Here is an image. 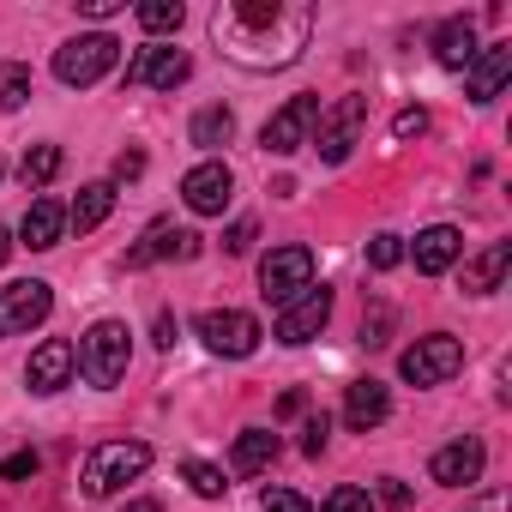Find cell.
<instances>
[{
  "instance_id": "obj_1",
  "label": "cell",
  "mask_w": 512,
  "mask_h": 512,
  "mask_svg": "<svg viewBox=\"0 0 512 512\" xmlns=\"http://www.w3.org/2000/svg\"><path fill=\"white\" fill-rule=\"evenodd\" d=\"M211 37L229 61L253 73L290 67L314 37V7H296V0H223L211 13Z\"/></svg>"
},
{
  "instance_id": "obj_2",
  "label": "cell",
  "mask_w": 512,
  "mask_h": 512,
  "mask_svg": "<svg viewBox=\"0 0 512 512\" xmlns=\"http://www.w3.org/2000/svg\"><path fill=\"white\" fill-rule=\"evenodd\" d=\"M151 470V446L145 440H103L91 458H85V494L91 500H109L115 488L139 482Z\"/></svg>"
},
{
  "instance_id": "obj_3",
  "label": "cell",
  "mask_w": 512,
  "mask_h": 512,
  "mask_svg": "<svg viewBox=\"0 0 512 512\" xmlns=\"http://www.w3.org/2000/svg\"><path fill=\"white\" fill-rule=\"evenodd\" d=\"M133 332L121 326V320H97L85 338H79V374L91 380V386H115L121 374H127V356H133V344H127Z\"/></svg>"
},
{
  "instance_id": "obj_4",
  "label": "cell",
  "mask_w": 512,
  "mask_h": 512,
  "mask_svg": "<svg viewBox=\"0 0 512 512\" xmlns=\"http://www.w3.org/2000/svg\"><path fill=\"white\" fill-rule=\"evenodd\" d=\"M115 61H121V43H115L109 31H91V37H73V43L55 49V79L73 85V91H85V85H97Z\"/></svg>"
},
{
  "instance_id": "obj_5",
  "label": "cell",
  "mask_w": 512,
  "mask_h": 512,
  "mask_svg": "<svg viewBox=\"0 0 512 512\" xmlns=\"http://www.w3.org/2000/svg\"><path fill=\"white\" fill-rule=\"evenodd\" d=\"M314 284V253L296 241V247H272L266 260H260V296L272 302V308H290L302 290Z\"/></svg>"
},
{
  "instance_id": "obj_6",
  "label": "cell",
  "mask_w": 512,
  "mask_h": 512,
  "mask_svg": "<svg viewBox=\"0 0 512 512\" xmlns=\"http://www.w3.org/2000/svg\"><path fill=\"white\" fill-rule=\"evenodd\" d=\"M199 338H205V350L211 356H229V362H241V356H253L260 350V320L253 314H241V308H211V314H199Z\"/></svg>"
},
{
  "instance_id": "obj_7",
  "label": "cell",
  "mask_w": 512,
  "mask_h": 512,
  "mask_svg": "<svg viewBox=\"0 0 512 512\" xmlns=\"http://www.w3.org/2000/svg\"><path fill=\"white\" fill-rule=\"evenodd\" d=\"M362 121H368V97H338L332 109H320V121H314L320 127V139H314L320 163H344L362 139Z\"/></svg>"
},
{
  "instance_id": "obj_8",
  "label": "cell",
  "mask_w": 512,
  "mask_h": 512,
  "mask_svg": "<svg viewBox=\"0 0 512 512\" xmlns=\"http://www.w3.org/2000/svg\"><path fill=\"white\" fill-rule=\"evenodd\" d=\"M398 368H404L410 386H440V380H452V374L464 368V344L446 338V332H428V338H416V344L404 350Z\"/></svg>"
},
{
  "instance_id": "obj_9",
  "label": "cell",
  "mask_w": 512,
  "mask_h": 512,
  "mask_svg": "<svg viewBox=\"0 0 512 512\" xmlns=\"http://www.w3.org/2000/svg\"><path fill=\"white\" fill-rule=\"evenodd\" d=\"M55 308V290L43 278H25V284H7L0 290V338H19L31 326H43Z\"/></svg>"
},
{
  "instance_id": "obj_10",
  "label": "cell",
  "mask_w": 512,
  "mask_h": 512,
  "mask_svg": "<svg viewBox=\"0 0 512 512\" xmlns=\"http://www.w3.org/2000/svg\"><path fill=\"white\" fill-rule=\"evenodd\" d=\"M314 121H320V97H314V91H302V97H290V103L266 121V133H260V139H266V151H272V157H290V151H302V145H308Z\"/></svg>"
},
{
  "instance_id": "obj_11",
  "label": "cell",
  "mask_w": 512,
  "mask_h": 512,
  "mask_svg": "<svg viewBox=\"0 0 512 512\" xmlns=\"http://www.w3.org/2000/svg\"><path fill=\"white\" fill-rule=\"evenodd\" d=\"M326 320H332V290H326V284H320V290L308 284L290 308H278V344H290V350H296V344L320 338V332H326Z\"/></svg>"
},
{
  "instance_id": "obj_12",
  "label": "cell",
  "mask_w": 512,
  "mask_h": 512,
  "mask_svg": "<svg viewBox=\"0 0 512 512\" xmlns=\"http://www.w3.org/2000/svg\"><path fill=\"white\" fill-rule=\"evenodd\" d=\"M157 260H199V235L181 229V223H169V217H157L145 229V241L127 253V266H157Z\"/></svg>"
},
{
  "instance_id": "obj_13",
  "label": "cell",
  "mask_w": 512,
  "mask_h": 512,
  "mask_svg": "<svg viewBox=\"0 0 512 512\" xmlns=\"http://www.w3.org/2000/svg\"><path fill=\"white\" fill-rule=\"evenodd\" d=\"M181 199H187L199 217H223V205L235 199V175H229V163H199V169H187Z\"/></svg>"
},
{
  "instance_id": "obj_14",
  "label": "cell",
  "mask_w": 512,
  "mask_h": 512,
  "mask_svg": "<svg viewBox=\"0 0 512 512\" xmlns=\"http://www.w3.org/2000/svg\"><path fill=\"white\" fill-rule=\"evenodd\" d=\"M482 464H488L482 440H452V446H440V452L428 458V476H434L440 488H470V482H482Z\"/></svg>"
},
{
  "instance_id": "obj_15",
  "label": "cell",
  "mask_w": 512,
  "mask_h": 512,
  "mask_svg": "<svg viewBox=\"0 0 512 512\" xmlns=\"http://www.w3.org/2000/svg\"><path fill=\"white\" fill-rule=\"evenodd\" d=\"M187 73H193V61L181 49H139L127 61V85H151V91H175Z\"/></svg>"
},
{
  "instance_id": "obj_16",
  "label": "cell",
  "mask_w": 512,
  "mask_h": 512,
  "mask_svg": "<svg viewBox=\"0 0 512 512\" xmlns=\"http://www.w3.org/2000/svg\"><path fill=\"white\" fill-rule=\"evenodd\" d=\"M73 368H79V356H73V344L67 338H49V344H37V356H31V368H25V380H31V392H61L67 380H73Z\"/></svg>"
},
{
  "instance_id": "obj_17",
  "label": "cell",
  "mask_w": 512,
  "mask_h": 512,
  "mask_svg": "<svg viewBox=\"0 0 512 512\" xmlns=\"http://www.w3.org/2000/svg\"><path fill=\"white\" fill-rule=\"evenodd\" d=\"M410 253H416V272H422V278H440L446 266H458L464 235H458L452 223H434V229H422V235H416V247H410Z\"/></svg>"
},
{
  "instance_id": "obj_18",
  "label": "cell",
  "mask_w": 512,
  "mask_h": 512,
  "mask_svg": "<svg viewBox=\"0 0 512 512\" xmlns=\"http://www.w3.org/2000/svg\"><path fill=\"white\" fill-rule=\"evenodd\" d=\"M506 79H512V43L476 49V61H470V97H476V103H494Z\"/></svg>"
},
{
  "instance_id": "obj_19",
  "label": "cell",
  "mask_w": 512,
  "mask_h": 512,
  "mask_svg": "<svg viewBox=\"0 0 512 512\" xmlns=\"http://www.w3.org/2000/svg\"><path fill=\"white\" fill-rule=\"evenodd\" d=\"M386 416H392V398H386V386H380V380H356V386L344 392V422H350L356 434L380 428Z\"/></svg>"
},
{
  "instance_id": "obj_20",
  "label": "cell",
  "mask_w": 512,
  "mask_h": 512,
  "mask_svg": "<svg viewBox=\"0 0 512 512\" xmlns=\"http://www.w3.org/2000/svg\"><path fill=\"white\" fill-rule=\"evenodd\" d=\"M278 452H284V440H278L272 428H241V434H235V452H229V470H235V476H260Z\"/></svg>"
},
{
  "instance_id": "obj_21",
  "label": "cell",
  "mask_w": 512,
  "mask_h": 512,
  "mask_svg": "<svg viewBox=\"0 0 512 512\" xmlns=\"http://www.w3.org/2000/svg\"><path fill=\"white\" fill-rule=\"evenodd\" d=\"M61 235H67V205H55V199H31V211H25V223H19V241L37 247V253H49Z\"/></svg>"
},
{
  "instance_id": "obj_22",
  "label": "cell",
  "mask_w": 512,
  "mask_h": 512,
  "mask_svg": "<svg viewBox=\"0 0 512 512\" xmlns=\"http://www.w3.org/2000/svg\"><path fill=\"white\" fill-rule=\"evenodd\" d=\"M434 61L452 67V73L470 67V61H476V25H470V19H446V25L434 31Z\"/></svg>"
},
{
  "instance_id": "obj_23",
  "label": "cell",
  "mask_w": 512,
  "mask_h": 512,
  "mask_svg": "<svg viewBox=\"0 0 512 512\" xmlns=\"http://www.w3.org/2000/svg\"><path fill=\"white\" fill-rule=\"evenodd\" d=\"M506 266H512V241H494L488 253H476V260L464 266V290H470V296H488V290H500Z\"/></svg>"
},
{
  "instance_id": "obj_24",
  "label": "cell",
  "mask_w": 512,
  "mask_h": 512,
  "mask_svg": "<svg viewBox=\"0 0 512 512\" xmlns=\"http://www.w3.org/2000/svg\"><path fill=\"white\" fill-rule=\"evenodd\" d=\"M109 211H115V187H109V181H91V187H79V199L67 205V223H73L79 235H91Z\"/></svg>"
},
{
  "instance_id": "obj_25",
  "label": "cell",
  "mask_w": 512,
  "mask_h": 512,
  "mask_svg": "<svg viewBox=\"0 0 512 512\" xmlns=\"http://www.w3.org/2000/svg\"><path fill=\"white\" fill-rule=\"evenodd\" d=\"M229 139H235V115H229L223 103H211V109L193 115V145H199V151H223Z\"/></svg>"
},
{
  "instance_id": "obj_26",
  "label": "cell",
  "mask_w": 512,
  "mask_h": 512,
  "mask_svg": "<svg viewBox=\"0 0 512 512\" xmlns=\"http://www.w3.org/2000/svg\"><path fill=\"white\" fill-rule=\"evenodd\" d=\"M19 175H25V187H49L61 175V145H31L25 163H19Z\"/></svg>"
},
{
  "instance_id": "obj_27",
  "label": "cell",
  "mask_w": 512,
  "mask_h": 512,
  "mask_svg": "<svg viewBox=\"0 0 512 512\" xmlns=\"http://www.w3.org/2000/svg\"><path fill=\"white\" fill-rule=\"evenodd\" d=\"M31 103V67H19V61H7V67H0V109H25Z\"/></svg>"
},
{
  "instance_id": "obj_28",
  "label": "cell",
  "mask_w": 512,
  "mask_h": 512,
  "mask_svg": "<svg viewBox=\"0 0 512 512\" xmlns=\"http://www.w3.org/2000/svg\"><path fill=\"white\" fill-rule=\"evenodd\" d=\"M151 37H163V31H181V0H145V7L133 13Z\"/></svg>"
},
{
  "instance_id": "obj_29",
  "label": "cell",
  "mask_w": 512,
  "mask_h": 512,
  "mask_svg": "<svg viewBox=\"0 0 512 512\" xmlns=\"http://www.w3.org/2000/svg\"><path fill=\"white\" fill-rule=\"evenodd\" d=\"M181 476L193 482V494H199V500H223V488H229V482H223V470H217V464H205V458H187V464H181Z\"/></svg>"
},
{
  "instance_id": "obj_30",
  "label": "cell",
  "mask_w": 512,
  "mask_h": 512,
  "mask_svg": "<svg viewBox=\"0 0 512 512\" xmlns=\"http://www.w3.org/2000/svg\"><path fill=\"white\" fill-rule=\"evenodd\" d=\"M398 260H404V241H398L392 229H380V235L368 241V266H374V272H392Z\"/></svg>"
},
{
  "instance_id": "obj_31",
  "label": "cell",
  "mask_w": 512,
  "mask_h": 512,
  "mask_svg": "<svg viewBox=\"0 0 512 512\" xmlns=\"http://www.w3.org/2000/svg\"><path fill=\"white\" fill-rule=\"evenodd\" d=\"M320 512H374V500H368V488H356V482H338L332 494H326V506Z\"/></svg>"
},
{
  "instance_id": "obj_32",
  "label": "cell",
  "mask_w": 512,
  "mask_h": 512,
  "mask_svg": "<svg viewBox=\"0 0 512 512\" xmlns=\"http://www.w3.org/2000/svg\"><path fill=\"white\" fill-rule=\"evenodd\" d=\"M326 434H332V416H326V410H320V416H308V428H302V452H308V458H320V452H326Z\"/></svg>"
},
{
  "instance_id": "obj_33",
  "label": "cell",
  "mask_w": 512,
  "mask_h": 512,
  "mask_svg": "<svg viewBox=\"0 0 512 512\" xmlns=\"http://www.w3.org/2000/svg\"><path fill=\"white\" fill-rule=\"evenodd\" d=\"M37 452H13V458H0V482H25V476H37Z\"/></svg>"
},
{
  "instance_id": "obj_34",
  "label": "cell",
  "mask_w": 512,
  "mask_h": 512,
  "mask_svg": "<svg viewBox=\"0 0 512 512\" xmlns=\"http://www.w3.org/2000/svg\"><path fill=\"white\" fill-rule=\"evenodd\" d=\"M392 133H398V139H422V133H428V109H398Z\"/></svg>"
},
{
  "instance_id": "obj_35",
  "label": "cell",
  "mask_w": 512,
  "mask_h": 512,
  "mask_svg": "<svg viewBox=\"0 0 512 512\" xmlns=\"http://www.w3.org/2000/svg\"><path fill=\"white\" fill-rule=\"evenodd\" d=\"M266 512H314L296 488H266Z\"/></svg>"
},
{
  "instance_id": "obj_36",
  "label": "cell",
  "mask_w": 512,
  "mask_h": 512,
  "mask_svg": "<svg viewBox=\"0 0 512 512\" xmlns=\"http://www.w3.org/2000/svg\"><path fill=\"white\" fill-rule=\"evenodd\" d=\"M247 247H253V217H235L223 235V253H247Z\"/></svg>"
},
{
  "instance_id": "obj_37",
  "label": "cell",
  "mask_w": 512,
  "mask_h": 512,
  "mask_svg": "<svg viewBox=\"0 0 512 512\" xmlns=\"http://www.w3.org/2000/svg\"><path fill=\"white\" fill-rule=\"evenodd\" d=\"M145 175V151H121L115 157V181H139Z\"/></svg>"
},
{
  "instance_id": "obj_38",
  "label": "cell",
  "mask_w": 512,
  "mask_h": 512,
  "mask_svg": "<svg viewBox=\"0 0 512 512\" xmlns=\"http://www.w3.org/2000/svg\"><path fill=\"white\" fill-rule=\"evenodd\" d=\"M386 326H392V314H386V308H374V314L362 320V344H386Z\"/></svg>"
},
{
  "instance_id": "obj_39",
  "label": "cell",
  "mask_w": 512,
  "mask_h": 512,
  "mask_svg": "<svg viewBox=\"0 0 512 512\" xmlns=\"http://www.w3.org/2000/svg\"><path fill=\"white\" fill-rule=\"evenodd\" d=\"M121 7H127V0H79V13H85V19H115Z\"/></svg>"
},
{
  "instance_id": "obj_40",
  "label": "cell",
  "mask_w": 512,
  "mask_h": 512,
  "mask_svg": "<svg viewBox=\"0 0 512 512\" xmlns=\"http://www.w3.org/2000/svg\"><path fill=\"white\" fill-rule=\"evenodd\" d=\"M380 500H386V506H392V512H404V506H410V488H404V482H392V476H386V482H380Z\"/></svg>"
},
{
  "instance_id": "obj_41",
  "label": "cell",
  "mask_w": 512,
  "mask_h": 512,
  "mask_svg": "<svg viewBox=\"0 0 512 512\" xmlns=\"http://www.w3.org/2000/svg\"><path fill=\"white\" fill-rule=\"evenodd\" d=\"M302 410H308V392H284L278 398V416H302Z\"/></svg>"
},
{
  "instance_id": "obj_42",
  "label": "cell",
  "mask_w": 512,
  "mask_h": 512,
  "mask_svg": "<svg viewBox=\"0 0 512 512\" xmlns=\"http://www.w3.org/2000/svg\"><path fill=\"white\" fill-rule=\"evenodd\" d=\"M175 332H181V326H175V314H157V344H163V350L175 344Z\"/></svg>"
},
{
  "instance_id": "obj_43",
  "label": "cell",
  "mask_w": 512,
  "mask_h": 512,
  "mask_svg": "<svg viewBox=\"0 0 512 512\" xmlns=\"http://www.w3.org/2000/svg\"><path fill=\"white\" fill-rule=\"evenodd\" d=\"M121 512H163V506H157V500H127Z\"/></svg>"
},
{
  "instance_id": "obj_44",
  "label": "cell",
  "mask_w": 512,
  "mask_h": 512,
  "mask_svg": "<svg viewBox=\"0 0 512 512\" xmlns=\"http://www.w3.org/2000/svg\"><path fill=\"white\" fill-rule=\"evenodd\" d=\"M7 260H13V235H7V229H0V266H7Z\"/></svg>"
}]
</instances>
